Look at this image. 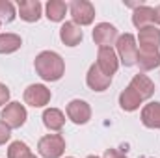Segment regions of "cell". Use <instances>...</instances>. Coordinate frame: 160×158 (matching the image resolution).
Returning <instances> with one entry per match:
<instances>
[{
  "instance_id": "8fae6325",
  "label": "cell",
  "mask_w": 160,
  "mask_h": 158,
  "mask_svg": "<svg viewBox=\"0 0 160 158\" xmlns=\"http://www.w3.org/2000/svg\"><path fill=\"white\" fill-rule=\"evenodd\" d=\"M128 87H130V89L142 99V101L151 99L153 93H155V84H153V80L149 78L147 75H142V73H138V75L132 77L130 84H128Z\"/></svg>"
},
{
  "instance_id": "4dcf8cb0",
  "label": "cell",
  "mask_w": 160,
  "mask_h": 158,
  "mask_svg": "<svg viewBox=\"0 0 160 158\" xmlns=\"http://www.w3.org/2000/svg\"><path fill=\"white\" fill-rule=\"evenodd\" d=\"M0 26H2V21H0Z\"/></svg>"
},
{
  "instance_id": "e0dca14e",
  "label": "cell",
  "mask_w": 160,
  "mask_h": 158,
  "mask_svg": "<svg viewBox=\"0 0 160 158\" xmlns=\"http://www.w3.org/2000/svg\"><path fill=\"white\" fill-rule=\"evenodd\" d=\"M41 119H43V125L48 130H52V132H60L63 128V125H65V116L58 108H47L43 112V117Z\"/></svg>"
},
{
  "instance_id": "ba28073f",
  "label": "cell",
  "mask_w": 160,
  "mask_h": 158,
  "mask_svg": "<svg viewBox=\"0 0 160 158\" xmlns=\"http://www.w3.org/2000/svg\"><path fill=\"white\" fill-rule=\"evenodd\" d=\"M118 37H119L118 28L110 22H99L93 28V41H95V45H99V48L112 47L118 41Z\"/></svg>"
},
{
  "instance_id": "83f0119b",
  "label": "cell",
  "mask_w": 160,
  "mask_h": 158,
  "mask_svg": "<svg viewBox=\"0 0 160 158\" xmlns=\"http://www.w3.org/2000/svg\"><path fill=\"white\" fill-rule=\"evenodd\" d=\"M22 158H38V156H36V155H32V153H28V155H24Z\"/></svg>"
},
{
  "instance_id": "ac0fdd59",
  "label": "cell",
  "mask_w": 160,
  "mask_h": 158,
  "mask_svg": "<svg viewBox=\"0 0 160 158\" xmlns=\"http://www.w3.org/2000/svg\"><path fill=\"white\" fill-rule=\"evenodd\" d=\"M142 123L147 128L160 130V102H149L142 108Z\"/></svg>"
},
{
  "instance_id": "8992f818",
  "label": "cell",
  "mask_w": 160,
  "mask_h": 158,
  "mask_svg": "<svg viewBox=\"0 0 160 158\" xmlns=\"http://www.w3.org/2000/svg\"><path fill=\"white\" fill-rule=\"evenodd\" d=\"M50 89L43 84H32L24 89V102L34 106V108H43L45 104L50 102Z\"/></svg>"
},
{
  "instance_id": "d6986e66",
  "label": "cell",
  "mask_w": 160,
  "mask_h": 158,
  "mask_svg": "<svg viewBox=\"0 0 160 158\" xmlns=\"http://www.w3.org/2000/svg\"><path fill=\"white\" fill-rule=\"evenodd\" d=\"M69 6L62 0H48L47 6H45V11H47V19L52 21V22H60L65 19V13H67Z\"/></svg>"
},
{
  "instance_id": "7402d4cb",
  "label": "cell",
  "mask_w": 160,
  "mask_h": 158,
  "mask_svg": "<svg viewBox=\"0 0 160 158\" xmlns=\"http://www.w3.org/2000/svg\"><path fill=\"white\" fill-rule=\"evenodd\" d=\"M28 153H30V147L24 141H21V140L9 143V147H8V158H22Z\"/></svg>"
},
{
  "instance_id": "30bf717a",
  "label": "cell",
  "mask_w": 160,
  "mask_h": 158,
  "mask_svg": "<svg viewBox=\"0 0 160 158\" xmlns=\"http://www.w3.org/2000/svg\"><path fill=\"white\" fill-rule=\"evenodd\" d=\"M86 84H88L89 89L101 93V91H106V89L110 87V84H112V77L104 75V73L97 67V63H93V65L89 67L88 75H86Z\"/></svg>"
},
{
  "instance_id": "44dd1931",
  "label": "cell",
  "mask_w": 160,
  "mask_h": 158,
  "mask_svg": "<svg viewBox=\"0 0 160 158\" xmlns=\"http://www.w3.org/2000/svg\"><path fill=\"white\" fill-rule=\"evenodd\" d=\"M22 45L21 36L17 34H0V54H11Z\"/></svg>"
},
{
  "instance_id": "f546056e",
  "label": "cell",
  "mask_w": 160,
  "mask_h": 158,
  "mask_svg": "<svg viewBox=\"0 0 160 158\" xmlns=\"http://www.w3.org/2000/svg\"><path fill=\"white\" fill-rule=\"evenodd\" d=\"M65 158H73V156H65Z\"/></svg>"
},
{
  "instance_id": "5b68a950",
  "label": "cell",
  "mask_w": 160,
  "mask_h": 158,
  "mask_svg": "<svg viewBox=\"0 0 160 158\" xmlns=\"http://www.w3.org/2000/svg\"><path fill=\"white\" fill-rule=\"evenodd\" d=\"M0 117H2V121H4L9 128H21V126L26 123L28 114H26V108H24L21 102H9V104H6V108L2 110Z\"/></svg>"
},
{
  "instance_id": "277c9868",
  "label": "cell",
  "mask_w": 160,
  "mask_h": 158,
  "mask_svg": "<svg viewBox=\"0 0 160 158\" xmlns=\"http://www.w3.org/2000/svg\"><path fill=\"white\" fill-rule=\"evenodd\" d=\"M69 13L77 26H88L95 19V7L88 0H73L69 4Z\"/></svg>"
},
{
  "instance_id": "7c38bea8",
  "label": "cell",
  "mask_w": 160,
  "mask_h": 158,
  "mask_svg": "<svg viewBox=\"0 0 160 158\" xmlns=\"http://www.w3.org/2000/svg\"><path fill=\"white\" fill-rule=\"evenodd\" d=\"M39 0H19V17L26 22H38L41 17Z\"/></svg>"
},
{
  "instance_id": "3957f363",
  "label": "cell",
  "mask_w": 160,
  "mask_h": 158,
  "mask_svg": "<svg viewBox=\"0 0 160 158\" xmlns=\"http://www.w3.org/2000/svg\"><path fill=\"white\" fill-rule=\"evenodd\" d=\"M38 153L43 158H60L65 153V140L62 134H47L38 143Z\"/></svg>"
},
{
  "instance_id": "9a60e30c",
  "label": "cell",
  "mask_w": 160,
  "mask_h": 158,
  "mask_svg": "<svg viewBox=\"0 0 160 158\" xmlns=\"http://www.w3.org/2000/svg\"><path fill=\"white\" fill-rule=\"evenodd\" d=\"M140 43V48H160V30L157 26H147V28H142L138 32V41Z\"/></svg>"
},
{
  "instance_id": "484cf974",
  "label": "cell",
  "mask_w": 160,
  "mask_h": 158,
  "mask_svg": "<svg viewBox=\"0 0 160 158\" xmlns=\"http://www.w3.org/2000/svg\"><path fill=\"white\" fill-rule=\"evenodd\" d=\"M102 158H127V156H125L123 151H118V149H106Z\"/></svg>"
},
{
  "instance_id": "9c48e42d",
  "label": "cell",
  "mask_w": 160,
  "mask_h": 158,
  "mask_svg": "<svg viewBox=\"0 0 160 158\" xmlns=\"http://www.w3.org/2000/svg\"><path fill=\"white\" fill-rule=\"evenodd\" d=\"M67 117L75 125H86L91 119V106L86 101L75 99V101H71L67 104Z\"/></svg>"
},
{
  "instance_id": "7a4b0ae2",
  "label": "cell",
  "mask_w": 160,
  "mask_h": 158,
  "mask_svg": "<svg viewBox=\"0 0 160 158\" xmlns=\"http://www.w3.org/2000/svg\"><path fill=\"white\" fill-rule=\"evenodd\" d=\"M116 48H118L119 62L125 67L136 65V60H138V43H136V37L132 34L119 36L118 41H116Z\"/></svg>"
},
{
  "instance_id": "d4e9b609",
  "label": "cell",
  "mask_w": 160,
  "mask_h": 158,
  "mask_svg": "<svg viewBox=\"0 0 160 158\" xmlns=\"http://www.w3.org/2000/svg\"><path fill=\"white\" fill-rule=\"evenodd\" d=\"M8 101H9V89H8V86L0 84V106H4Z\"/></svg>"
},
{
  "instance_id": "2e32d148",
  "label": "cell",
  "mask_w": 160,
  "mask_h": 158,
  "mask_svg": "<svg viewBox=\"0 0 160 158\" xmlns=\"http://www.w3.org/2000/svg\"><path fill=\"white\" fill-rule=\"evenodd\" d=\"M155 22V7L151 6H138L132 13V24L142 30V28H147V26H153Z\"/></svg>"
},
{
  "instance_id": "5bb4252c",
  "label": "cell",
  "mask_w": 160,
  "mask_h": 158,
  "mask_svg": "<svg viewBox=\"0 0 160 158\" xmlns=\"http://www.w3.org/2000/svg\"><path fill=\"white\" fill-rule=\"evenodd\" d=\"M136 65L142 71H153L160 65V52L155 48H140L138 50V60Z\"/></svg>"
},
{
  "instance_id": "cb8c5ba5",
  "label": "cell",
  "mask_w": 160,
  "mask_h": 158,
  "mask_svg": "<svg viewBox=\"0 0 160 158\" xmlns=\"http://www.w3.org/2000/svg\"><path fill=\"white\" fill-rule=\"evenodd\" d=\"M9 138H11V128L4 121H0V145H4L6 141H9Z\"/></svg>"
},
{
  "instance_id": "ffe728a7",
  "label": "cell",
  "mask_w": 160,
  "mask_h": 158,
  "mask_svg": "<svg viewBox=\"0 0 160 158\" xmlns=\"http://www.w3.org/2000/svg\"><path fill=\"white\" fill-rule=\"evenodd\" d=\"M143 101L127 86V89H123L119 95V106L125 110V112H134V110H138L140 108V104H142Z\"/></svg>"
},
{
  "instance_id": "4fadbf2b",
  "label": "cell",
  "mask_w": 160,
  "mask_h": 158,
  "mask_svg": "<svg viewBox=\"0 0 160 158\" xmlns=\"http://www.w3.org/2000/svg\"><path fill=\"white\" fill-rule=\"evenodd\" d=\"M60 39H62L63 45H67V47H77V45L82 43L84 34H82L80 26H77L71 21V22H63L62 24V28H60Z\"/></svg>"
},
{
  "instance_id": "6da1fadb",
  "label": "cell",
  "mask_w": 160,
  "mask_h": 158,
  "mask_svg": "<svg viewBox=\"0 0 160 158\" xmlns=\"http://www.w3.org/2000/svg\"><path fill=\"white\" fill-rule=\"evenodd\" d=\"M34 67H36V73L45 82H56V80L62 78L63 73H65V62L54 50H43V52H39L36 56Z\"/></svg>"
},
{
  "instance_id": "52a82bcc",
  "label": "cell",
  "mask_w": 160,
  "mask_h": 158,
  "mask_svg": "<svg viewBox=\"0 0 160 158\" xmlns=\"http://www.w3.org/2000/svg\"><path fill=\"white\" fill-rule=\"evenodd\" d=\"M97 67H99L104 75H108V77H112V75L118 73V69H119V58H118V54H116V50H114L112 47H102V48H99V54H97Z\"/></svg>"
},
{
  "instance_id": "4316f807",
  "label": "cell",
  "mask_w": 160,
  "mask_h": 158,
  "mask_svg": "<svg viewBox=\"0 0 160 158\" xmlns=\"http://www.w3.org/2000/svg\"><path fill=\"white\" fill-rule=\"evenodd\" d=\"M155 22L160 26V6H157V7H155Z\"/></svg>"
},
{
  "instance_id": "f1b7e54d",
  "label": "cell",
  "mask_w": 160,
  "mask_h": 158,
  "mask_svg": "<svg viewBox=\"0 0 160 158\" xmlns=\"http://www.w3.org/2000/svg\"><path fill=\"white\" fill-rule=\"evenodd\" d=\"M88 158H99V156H95V155H89V156H88Z\"/></svg>"
},
{
  "instance_id": "603a6c76",
  "label": "cell",
  "mask_w": 160,
  "mask_h": 158,
  "mask_svg": "<svg viewBox=\"0 0 160 158\" xmlns=\"http://www.w3.org/2000/svg\"><path fill=\"white\" fill-rule=\"evenodd\" d=\"M15 17H17L15 6L9 0H0V21L2 22H11Z\"/></svg>"
}]
</instances>
